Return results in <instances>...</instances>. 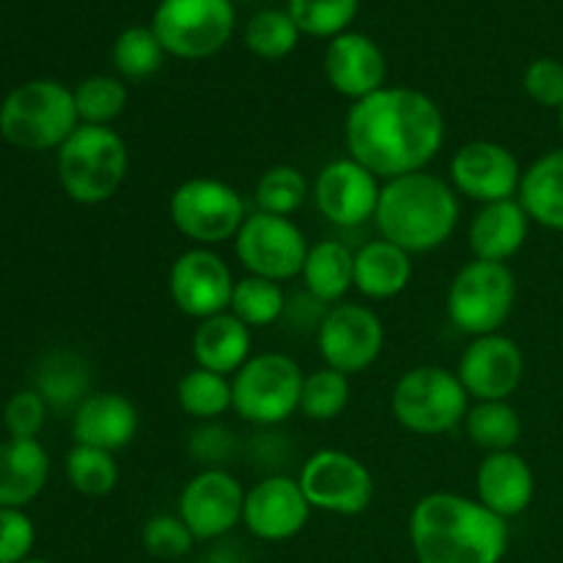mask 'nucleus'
I'll use <instances>...</instances> for the list:
<instances>
[{
	"label": "nucleus",
	"instance_id": "ea45409f",
	"mask_svg": "<svg viewBox=\"0 0 563 563\" xmlns=\"http://www.w3.org/2000/svg\"><path fill=\"white\" fill-rule=\"evenodd\" d=\"M141 544L152 559L176 561L185 559L196 548V537L179 515H154L143 522Z\"/></svg>",
	"mask_w": 563,
	"mask_h": 563
},
{
	"label": "nucleus",
	"instance_id": "20e7f679",
	"mask_svg": "<svg viewBox=\"0 0 563 563\" xmlns=\"http://www.w3.org/2000/svg\"><path fill=\"white\" fill-rule=\"evenodd\" d=\"M130 174V148L113 126L80 124L58 148V181L82 207L110 201Z\"/></svg>",
	"mask_w": 563,
	"mask_h": 563
},
{
	"label": "nucleus",
	"instance_id": "9b49d317",
	"mask_svg": "<svg viewBox=\"0 0 563 563\" xmlns=\"http://www.w3.org/2000/svg\"><path fill=\"white\" fill-rule=\"evenodd\" d=\"M308 236L291 218L253 212L234 236V253L247 275L284 280L300 278L308 256Z\"/></svg>",
	"mask_w": 563,
	"mask_h": 563
},
{
	"label": "nucleus",
	"instance_id": "5701e85b",
	"mask_svg": "<svg viewBox=\"0 0 563 563\" xmlns=\"http://www.w3.org/2000/svg\"><path fill=\"white\" fill-rule=\"evenodd\" d=\"M528 234H531V218L517 198H509V201L478 207L467 225V245L478 262L506 264L526 247Z\"/></svg>",
	"mask_w": 563,
	"mask_h": 563
},
{
	"label": "nucleus",
	"instance_id": "ddd939ff",
	"mask_svg": "<svg viewBox=\"0 0 563 563\" xmlns=\"http://www.w3.org/2000/svg\"><path fill=\"white\" fill-rule=\"evenodd\" d=\"M385 346V324L368 306L339 302L317 324V350L324 366L335 372L361 374L379 361Z\"/></svg>",
	"mask_w": 563,
	"mask_h": 563
},
{
	"label": "nucleus",
	"instance_id": "58836bf2",
	"mask_svg": "<svg viewBox=\"0 0 563 563\" xmlns=\"http://www.w3.org/2000/svg\"><path fill=\"white\" fill-rule=\"evenodd\" d=\"M357 5L361 0H289L286 11L306 36L335 38L352 25Z\"/></svg>",
	"mask_w": 563,
	"mask_h": 563
},
{
	"label": "nucleus",
	"instance_id": "f257e3e1",
	"mask_svg": "<svg viewBox=\"0 0 563 563\" xmlns=\"http://www.w3.org/2000/svg\"><path fill=\"white\" fill-rule=\"evenodd\" d=\"M350 157L383 181L427 170L445 143V119L429 93L385 86L352 102L344 121Z\"/></svg>",
	"mask_w": 563,
	"mask_h": 563
},
{
	"label": "nucleus",
	"instance_id": "393cba45",
	"mask_svg": "<svg viewBox=\"0 0 563 563\" xmlns=\"http://www.w3.org/2000/svg\"><path fill=\"white\" fill-rule=\"evenodd\" d=\"M49 478V456L38 440L0 443V509H25Z\"/></svg>",
	"mask_w": 563,
	"mask_h": 563
},
{
	"label": "nucleus",
	"instance_id": "cd10ccee",
	"mask_svg": "<svg viewBox=\"0 0 563 563\" xmlns=\"http://www.w3.org/2000/svg\"><path fill=\"white\" fill-rule=\"evenodd\" d=\"M302 286L319 306H339L355 289V251L339 240H322L308 247Z\"/></svg>",
	"mask_w": 563,
	"mask_h": 563
},
{
	"label": "nucleus",
	"instance_id": "0eeeda50",
	"mask_svg": "<svg viewBox=\"0 0 563 563\" xmlns=\"http://www.w3.org/2000/svg\"><path fill=\"white\" fill-rule=\"evenodd\" d=\"M517 306V278L509 264L473 262L462 264L451 278L445 295V313L460 333L478 335L500 333Z\"/></svg>",
	"mask_w": 563,
	"mask_h": 563
},
{
	"label": "nucleus",
	"instance_id": "b1692460",
	"mask_svg": "<svg viewBox=\"0 0 563 563\" xmlns=\"http://www.w3.org/2000/svg\"><path fill=\"white\" fill-rule=\"evenodd\" d=\"M192 357L207 372L234 377L253 357V330L231 311L201 319L192 333Z\"/></svg>",
	"mask_w": 563,
	"mask_h": 563
},
{
	"label": "nucleus",
	"instance_id": "39448f33",
	"mask_svg": "<svg viewBox=\"0 0 563 563\" xmlns=\"http://www.w3.org/2000/svg\"><path fill=\"white\" fill-rule=\"evenodd\" d=\"M77 126L75 91L58 80L22 82L0 104V135L25 152L60 148Z\"/></svg>",
	"mask_w": 563,
	"mask_h": 563
},
{
	"label": "nucleus",
	"instance_id": "aec40b11",
	"mask_svg": "<svg viewBox=\"0 0 563 563\" xmlns=\"http://www.w3.org/2000/svg\"><path fill=\"white\" fill-rule=\"evenodd\" d=\"M324 77L335 93L352 99V102H361L385 88L388 60H385L379 44L366 33L346 31L330 38L328 49H324Z\"/></svg>",
	"mask_w": 563,
	"mask_h": 563
},
{
	"label": "nucleus",
	"instance_id": "bb28decb",
	"mask_svg": "<svg viewBox=\"0 0 563 563\" xmlns=\"http://www.w3.org/2000/svg\"><path fill=\"white\" fill-rule=\"evenodd\" d=\"M517 201L531 223L563 234V146L550 148L522 170Z\"/></svg>",
	"mask_w": 563,
	"mask_h": 563
},
{
	"label": "nucleus",
	"instance_id": "a18cd8bd",
	"mask_svg": "<svg viewBox=\"0 0 563 563\" xmlns=\"http://www.w3.org/2000/svg\"><path fill=\"white\" fill-rule=\"evenodd\" d=\"M555 113H559V130H561V135H563V104L559 110H555Z\"/></svg>",
	"mask_w": 563,
	"mask_h": 563
},
{
	"label": "nucleus",
	"instance_id": "6e6552de",
	"mask_svg": "<svg viewBox=\"0 0 563 563\" xmlns=\"http://www.w3.org/2000/svg\"><path fill=\"white\" fill-rule=\"evenodd\" d=\"M306 374L284 352H258L231 377V410L253 427H278L300 412Z\"/></svg>",
	"mask_w": 563,
	"mask_h": 563
},
{
	"label": "nucleus",
	"instance_id": "72a5a7b5",
	"mask_svg": "<svg viewBox=\"0 0 563 563\" xmlns=\"http://www.w3.org/2000/svg\"><path fill=\"white\" fill-rule=\"evenodd\" d=\"M66 478H69L71 489L86 498H104L119 487V462L110 451L91 449V445H71L66 454Z\"/></svg>",
	"mask_w": 563,
	"mask_h": 563
},
{
	"label": "nucleus",
	"instance_id": "a19ab883",
	"mask_svg": "<svg viewBox=\"0 0 563 563\" xmlns=\"http://www.w3.org/2000/svg\"><path fill=\"white\" fill-rule=\"evenodd\" d=\"M47 421V401L36 390H20L3 407V423L11 438L36 440Z\"/></svg>",
	"mask_w": 563,
	"mask_h": 563
},
{
	"label": "nucleus",
	"instance_id": "4be33fe9",
	"mask_svg": "<svg viewBox=\"0 0 563 563\" xmlns=\"http://www.w3.org/2000/svg\"><path fill=\"white\" fill-rule=\"evenodd\" d=\"M537 495V476L528 460L517 451H495L476 471V500L493 515L511 520L528 511Z\"/></svg>",
	"mask_w": 563,
	"mask_h": 563
},
{
	"label": "nucleus",
	"instance_id": "6ab92c4d",
	"mask_svg": "<svg viewBox=\"0 0 563 563\" xmlns=\"http://www.w3.org/2000/svg\"><path fill=\"white\" fill-rule=\"evenodd\" d=\"M311 511L297 478L267 476L245 493L242 526L262 542H289L308 526Z\"/></svg>",
	"mask_w": 563,
	"mask_h": 563
},
{
	"label": "nucleus",
	"instance_id": "473e14b6",
	"mask_svg": "<svg viewBox=\"0 0 563 563\" xmlns=\"http://www.w3.org/2000/svg\"><path fill=\"white\" fill-rule=\"evenodd\" d=\"M229 311L247 328H269L286 313L284 286L275 280L258 278V275H245L234 284Z\"/></svg>",
	"mask_w": 563,
	"mask_h": 563
},
{
	"label": "nucleus",
	"instance_id": "e433bc0d",
	"mask_svg": "<svg viewBox=\"0 0 563 563\" xmlns=\"http://www.w3.org/2000/svg\"><path fill=\"white\" fill-rule=\"evenodd\" d=\"M352 399V383L346 374L335 372V368L322 366L317 372L306 374L300 394V412L308 421H335L341 412L350 407Z\"/></svg>",
	"mask_w": 563,
	"mask_h": 563
},
{
	"label": "nucleus",
	"instance_id": "7ed1b4c3",
	"mask_svg": "<svg viewBox=\"0 0 563 563\" xmlns=\"http://www.w3.org/2000/svg\"><path fill=\"white\" fill-rule=\"evenodd\" d=\"M379 236L410 256L432 253L454 236L460 225V196L449 179L429 170L383 181L377 214Z\"/></svg>",
	"mask_w": 563,
	"mask_h": 563
},
{
	"label": "nucleus",
	"instance_id": "79ce46f5",
	"mask_svg": "<svg viewBox=\"0 0 563 563\" xmlns=\"http://www.w3.org/2000/svg\"><path fill=\"white\" fill-rule=\"evenodd\" d=\"M522 91L539 108L559 110L563 104V64L555 58H537L522 75Z\"/></svg>",
	"mask_w": 563,
	"mask_h": 563
},
{
	"label": "nucleus",
	"instance_id": "4c0bfd02",
	"mask_svg": "<svg viewBox=\"0 0 563 563\" xmlns=\"http://www.w3.org/2000/svg\"><path fill=\"white\" fill-rule=\"evenodd\" d=\"M300 27L291 20L289 11L264 9L247 20L245 44L253 55L264 60L286 58L300 42Z\"/></svg>",
	"mask_w": 563,
	"mask_h": 563
},
{
	"label": "nucleus",
	"instance_id": "f8f14e48",
	"mask_svg": "<svg viewBox=\"0 0 563 563\" xmlns=\"http://www.w3.org/2000/svg\"><path fill=\"white\" fill-rule=\"evenodd\" d=\"M300 487L317 511L335 517H357L372 506V471L355 454L341 449H319L300 471Z\"/></svg>",
	"mask_w": 563,
	"mask_h": 563
},
{
	"label": "nucleus",
	"instance_id": "2f4dec72",
	"mask_svg": "<svg viewBox=\"0 0 563 563\" xmlns=\"http://www.w3.org/2000/svg\"><path fill=\"white\" fill-rule=\"evenodd\" d=\"M311 185H308L306 174L295 165H273L258 176L256 187H253V203L256 212L278 214V218H291L302 209Z\"/></svg>",
	"mask_w": 563,
	"mask_h": 563
},
{
	"label": "nucleus",
	"instance_id": "c85d7f7f",
	"mask_svg": "<svg viewBox=\"0 0 563 563\" xmlns=\"http://www.w3.org/2000/svg\"><path fill=\"white\" fill-rule=\"evenodd\" d=\"M88 385H91V372L86 357L77 355L75 350H55L38 363L33 390L53 410H69L86 399Z\"/></svg>",
	"mask_w": 563,
	"mask_h": 563
},
{
	"label": "nucleus",
	"instance_id": "1a4fd4ad",
	"mask_svg": "<svg viewBox=\"0 0 563 563\" xmlns=\"http://www.w3.org/2000/svg\"><path fill=\"white\" fill-rule=\"evenodd\" d=\"M168 218L196 247H214L240 234L247 220V203L229 181L192 176L170 192Z\"/></svg>",
	"mask_w": 563,
	"mask_h": 563
},
{
	"label": "nucleus",
	"instance_id": "49530a36",
	"mask_svg": "<svg viewBox=\"0 0 563 563\" xmlns=\"http://www.w3.org/2000/svg\"><path fill=\"white\" fill-rule=\"evenodd\" d=\"M22 563H53V561H44V559H27V561H22Z\"/></svg>",
	"mask_w": 563,
	"mask_h": 563
},
{
	"label": "nucleus",
	"instance_id": "37998d69",
	"mask_svg": "<svg viewBox=\"0 0 563 563\" xmlns=\"http://www.w3.org/2000/svg\"><path fill=\"white\" fill-rule=\"evenodd\" d=\"M236 449V440L231 434V429H225L223 423L207 421L198 423L192 429L190 440H187V451L196 462H201L203 467H223V462L231 460Z\"/></svg>",
	"mask_w": 563,
	"mask_h": 563
},
{
	"label": "nucleus",
	"instance_id": "2eb2a0df",
	"mask_svg": "<svg viewBox=\"0 0 563 563\" xmlns=\"http://www.w3.org/2000/svg\"><path fill=\"white\" fill-rule=\"evenodd\" d=\"M234 273L212 247L179 253L168 269V295L174 306L190 319H209L225 313L234 295Z\"/></svg>",
	"mask_w": 563,
	"mask_h": 563
},
{
	"label": "nucleus",
	"instance_id": "7c9ffc66",
	"mask_svg": "<svg viewBox=\"0 0 563 563\" xmlns=\"http://www.w3.org/2000/svg\"><path fill=\"white\" fill-rule=\"evenodd\" d=\"M176 405L185 416H190L198 423L218 421L234 405V399H231V377L207 372L201 366L190 368L176 383Z\"/></svg>",
	"mask_w": 563,
	"mask_h": 563
},
{
	"label": "nucleus",
	"instance_id": "4468645a",
	"mask_svg": "<svg viewBox=\"0 0 563 563\" xmlns=\"http://www.w3.org/2000/svg\"><path fill=\"white\" fill-rule=\"evenodd\" d=\"M245 493L240 478L225 467H203L181 487L176 515L185 520L196 542H218L242 522Z\"/></svg>",
	"mask_w": 563,
	"mask_h": 563
},
{
	"label": "nucleus",
	"instance_id": "423d86ee",
	"mask_svg": "<svg viewBox=\"0 0 563 563\" xmlns=\"http://www.w3.org/2000/svg\"><path fill=\"white\" fill-rule=\"evenodd\" d=\"M471 396L456 372L445 366H416L401 374L390 394V412L401 429L418 438H440L465 423Z\"/></svg>",
	"mask_w": 563,
	"mask_h": 563
},
{
	"label": "nucleus",
	"instance_id": "dca6fc26",
	"mask_svg": "<svg viewBox=\"0 0 563 563\" xmlns=\"http://www.w3.org/2000/svg\"><path fill=\"white\" fill-rule=\"evenodd\" d=\"M379 192L383 179L352 157L330 159L311 187L319 214L339 229H357L374 220Z\"/></svg>",
	"mask_w": 563,
	"mask_h": 563
},
{
	"label": "nucleus",
	"instance_id": "a878e982",
	"mask_svg": "<svg viewBox=\"0 0 563 563\" xmlns=\"http://www.w3.org/2000/svg\"><path fill=\"white\" fill-rule=\"evenodd\" d=\"M412 256L394 242H366L355 251V289L368 300H394L410 286Z\"/></svg>",
	"mask_w": 563,
	"mask_h": 563
},
{
	"label": "nucleus",
	"instance_id": "c9c22d12",
	"mask_svg": "<svg viewBox=\"0 0 563 563\" xmlns=\"http://www.w3.org/2000/svg\"><path fill=\"white\" fill-rule=\"evenodd\" d=\"M130 102V88L126 80L113 75H93L86 77L75 88V108L80 115V124L110 126Z\"/></svg>",
	"mask_w": 563,
	"mask_h": 563
},
{
	"label": "nucleus",
	"instance_id": "c03bdc74",
	"mask_svg": "<svg viewBox=\"0 0 563 563\" xmlns=\"http://www.w3.org/2000/svg\"><path fill=\"white\" fill-rule=\"evenodd\" d=\"M36 528L22 509H0V563H22L31 559Z\"/></svg>",
	"mask_w": 563,
	"mask_h": 563
},
{
	"label": "nucleus",
	"instance_id": "f3484780",
	"mask_svg": "<svg viewBox=\"0 0 563 563\" xmlns=\"http://www.w3.org/2000/svg\"><path fill=\"white\" fill-rule=\"evenodd\" d=\"M449 181L456 196L476 203H495L517 198L522 165L509 146L498 141H467L449 163Z\"/></svg>",
	"mask_w": 563,
	"mask_h": 563
},
{
	"label": "nucleus",
	"instance_id": "f704fd0d",
	"mask_svg": "<svg viewBox=\"0 0 563 563\" xmlns=\"http://www.w3.org/2000/svg\"><path fill=\"white\" fill-rule=\"evenodd\" d=\"M165 49L159 44L152 25H132L119 33L113 44V66L121 80L141 82L157 75L165 60Z\"/></svg>",
	"mask_w": 563,
	"mask_h": 563
},
{
	"label": "nucleus",
	"instance_id": "c756f323",
	"mask_svg": "<svg viewBox=\"0 0 563 563\" xmlns=\"http://www.w3.org/2000/svg\"><path fill=\"white\" fill-rule=\"evenodd\" d=\"M465 434L484 454L515 451L522 440V418L509 401H476L465 416Z\"/></svg>",
	"mask_w": 563,
	"mask_h": 563
},
{
	"label": "nucleus",
	"instance_id": "9d476101",
	"mask_svg": "<svg viewBox=\"0 0 563 563\" xmlns=\"http://www.w3.org/2000/svg\"><path fill=\"white\" fill-rule=\"evenodd\" d=\"M234 25L231 0H163L152 20L165 53L181 60L212 58L229 44Z\"/></svg>",
	"mask_w": 563,
	"mask_h": 563
},
{
	"label": "nucleus",
	"instance_id": "412c9836",
	"mask_svg": "<svg viewBox=\"0 0 563 563\" xmlns=\"http://www.w3.org/2000/svg\"><path fill=\"white\" fill-rule=\"evenodd\" d=\"M141 429V412L115 390L88 394L71 416V438L77 445H91L115 454L135 440Z\"/></svg>",
	"mask_w": 563,
	"mask_h": 563
},
{
	"label": "nucleus",
	"instance_id": "a211bd4d",
	"mask_svg": "<svg viewBox=\"0 0 563 563\" xmlns=\"http://www.w3.org/2000/svg\"><path fill=\"white\" fill-rule=\"evenodd\" d=\"M456 377L476 401H509L526 379V352L511 335L471 339L456 363Z\"/></svg>",
	"mask_w": 563,
	"mask_h": 563
},
{
	"label": "nucleus",
	"instance_id": "f03ea898",
	"mask_svg": "<svg viewBox=\"0 0 563 563\" xmlns=\"http://www.w3.org/2000/svg\"><path fill=\"white\" fill-rule=\"evenodd\" d=\"M509 520L476 498L429 493L410 511V544L418 563H500L509 550Z\"/></svg>",
	"mask_w": 563,
	"mask_h": 563
}]
</instances>
